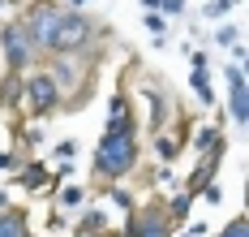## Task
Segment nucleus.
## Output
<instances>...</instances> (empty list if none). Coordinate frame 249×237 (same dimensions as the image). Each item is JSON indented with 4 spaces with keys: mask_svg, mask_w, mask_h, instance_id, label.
Segmentation results:
<instances>
[{
    "mask_svg": "<svg viewBox=\"0 0 249 237\" xmlns=\"http://www.w3.org/2000/svg\"><path fill=\"white\" fill-rule=\"evenodd\" d=\"M142 159V142H138V130H103V138L95 142V159H90V173L95 181H124Z\"/></svg>",
    "mask_w": 249,
    "mask_h": 237,
    "instance_id": "nucleus-1",
    "label": "nucleus"
},
{
    "mask_svg": "<svg viewBox=\"0 0 249 237\" xmlns=\"http://www.w3.org/2000/svg\"><path fill=\"white\" fill-rule=\"evenodd\" d=\"M95 43H99V22H95L86 9L65 4V13H60V22H56V35H52L48 56H86Z\"/></svg>",
    "mask_w": 249,
    "mask_h": 237,
    "instance_id": "nucleus-2",
    "label": "nucleus"
},
{
    "mask_svg": "<svg viewBox=\"0 0 249 237\" xmlns=\"http://www.w3.org/2000/svg\"><path fill=\"white\" fill-rule=\"evenodd\" d=\"M22 108H26L30 121L56 117V112L65 108V91H60V82L52 78L43 65H30L22 74Z\"/></svg>",
    "mask_w": 249,
    "mask_h": 237,
    "instance_id": "nucleus-3",
    "label": "nucleus"
},
{
    "mask_svg": "<svg viewBox=\"0 0 249 237\" xmlns=\"http://www.w3.org/2000/svg\"><path fill=\"white\" fill-rule=\"evenodd\" d=\"M0 60H4V69H18V74H26L30 65L43 60L39 48L30 43V35H26L22 18H4L0 22Z\"/></svg>",
    "mask_w": 249,
    "mask_h": 237,
    "instance_id": "nucleus-4",
    "label": "nucleus"
},
{
    "mask_svg": "<svg viewBox=\"0 0 249 237\" xmlns=\"http://www.w3.org/2000/svg\"><path fill=\"white\" fill-rule=\"evenodd\" d=\"M60 13H65V4H60V0H26V9H22V26H26V35H30V43L39 48V56H48Z\"/></svg>",
    "mask_w": 249,
    "mask_h": 237,
    "instance_id": "nucleus-5",
    "label": "nucleus"
},
{
    "mask_svg": "<svg viewBox=\"0 0 249 237\" xmlns=\"http://www.w3.org/2000/svg\"><path fill=\"white\" fill-rule=\"evenodd\" d=\"M121 237H176V224L163 211V203H133Z\"/></svg>",
    "mask_w": 249,
    "mask_h": 237,
    "instance_id": "nucleus-6",
    "label": "nucleus"
},
{
    "mask_svg": "<svg viewBox=\"0 0 249 237\" xmlns=\"http://www.w3.org/2000/svg\"><path fill=\"white\" fill-rule=\"evenodd\" d=\"M224 78H228V117L232 125H245L249 121V86H245V65H224Z\"/></svg>",
    "mask_w": 249,
    "mask_h": 237,
    "instance_id": "nucleus-7",
    "label": "nucleus"
},
{
    "mask_svg": "<svg viewBox=\"0 0 249 237\" xmlns=\"http://www.w3.org/2000/svg\"><path fill=\"white\" fill-rule=\"evenodd\" d=\"M107 125L112 130H138V117H133V99L116 91L112 99H107Z\"/></svg>",
    "mask_w": 249,
    "mask_h": 237,
    "instance_id": "nucleus-8",
    "label": "nucleus"
},
{
    "mask_svg": "<svg viewBox=\"0 0 249 237\" xmlns=\"http://www.w3.org/2000/svg\"><path fill=\"white\" fill-rule=\"evenodd\" d=\"M73 233L77 237H107V211L103 207H86L77 211V224H73Z\"/></svg>",
    "mask_w": 249,
    "mask_h": 237,
    "instance_id": "nucleus-9",
    "label": "nucleus"
},
{
    "mask_svg": "<svg viewBox=\"0 0 249 237\" xmlns=\"http://www.w3.org/2000/svg\"><path fill=\"white\" fill-rule=\"evenodd\" d=\"M142 99L150 104V134H159L163 130V117H168V95H163V86L159 82H142Z\"/></svg>",
    "mask_w": 249,
    "mask_h": 237,
    "instance_id": "nucleus-10",
    "label": "nucleus"
},
{
    "mask_svg": "<svg viewBox=\"0 0 249 237\" xmlns=\"http://www.w3.org/2000/svg\"><path fill=\"white\" fill-rule=\"evenodd\" d=\"M0 112H22V74L18 69H4V78H0Z\"/></svg>",
    "mask_w": 249,
    "mask_h": 237,
    "instance_id": "nucleus-11",
    "label": "nucleus"
},
{
    "mask_svg": "<svg viewBox=\"0 0 249 237\" xmlns=\"http://www.w3.org/2000/svg\"><path fill=\"white\" fill-rule=\"evenodd\" d=\"M0 237H30V216L9 203V207L0 211Z\"/></svg>",
    "mask_w": 249,
    "mask_h": 237,
    "instance_id": "nucleus-12",
    "label": "nucleus"
},
{
    "mask_svg": "<svg viewBox=\"0 0 249 237\" xmlns=\"http://www.w3.org/2000/svg\"><path fill=\"white\" fill-rule=\"evenodd\" d=\"M86 203H90V190H86V185H65V190L56 194V207L60 211H82Z\"/></svg>",
    "mask_w": 249,
    "mask_h": 237,
    "instance_id": "nucleus-13",
    "label": "nucleus"
},
{
    "mask_svg": "<svg viewBox=\"0 0 249 237\" xmlns=\"http://www.w3.org/2000/svg\"><path fill=\"white\" fill-rule=\"evenodd\" d=\"M194 198H198V194H189V190H185V185H180V190H176L172 198H168V216H172V224H180V220H189V211H194Z\"/></svg>",
    "mask_w": 249,
    "mask_h": 237,
    "instance_id": "nucleus-14",
    "label": "nucleus"
},
{
    "mask_svg": "<svg viewBox=\"0 0 249 237\" xmlns=\"http://www.w3.org/2000/svg\"><path fill=\"white\" fill-rule=\"evenodd\" d=\"M43 181H48V159H30L22 173H18V185L22 190H39Z\"/></svg>",
    "mask_w": 249,
    "mask_h": 237,
    "instance_id": "nucleus-15",
    "label": "nucleus"
},
{
    "mask_svg": "<svg viewBox=\"0 0 249 237\" xmlns=\"http://www.w3.org/2000/svg\"><path fill=\"white\" fill-rule=\"evenodd\" d=\"M189 86H194V95H198L202 104H215V86H211V69H194V74H189Z\"/></svg>",
    "mask_w": 249,
    "mask_h": 237,
    "instance_id": "nucleus-16",
    "label": "nucleus"
},
{
    "mask_svg": "<svg viewBox=\"0 0 249 237\" xmlns=\"http://www.w3.org/2000/svg\"><path fill=\"white\" fill-rule=\"evenodd\" d=\"M155 156L163 159V164H172V159L180 156V142H176V138H168V134L159 130V134H155Z\"/></svg>",
    "mask_w": 249,
    "mask_h": 237,
    "instance_id": "nucleus-17",
    "label": "nucleus"
},
{
    "mask_svg": "<svg viewBox=\"0 0 249 237\" xmlns=\"http://www.w3.org/2000/svg\"><path fill=\"white\" fill-rule=\"evenodd\" d=\"M103 194H107V203H112V207H121V211H133V194H129L124 185L107 181V190H103Z\"/></svg>",
    "mask_w": 249,
    "mask_h": 237,
    "instance_id": "nucleus-18",
    "label": "nucleus"
},
{
    "mask_svg": "<svg viewBox=\"0 0 249 237\" xmlns=\"http://www.w3.org/2000/svg\"><path fill=\"white\" fill-rule=\"evenodd\" d=\"M142 26L150 30V39H163V30H168V18H163L159 9H146V18H142Z\"/></svg>",
    "mask_w": 249,
    "mask_h": 237,
    "instance_id": "nucleus-19",
    "label": "nucleus"
},
{
    "mask_svg": "<svg viewBox=\"0 0 249 237\" xmlns=\"http://www.w3.org/2000/svg\"><path fill=\"white\" fill-rule=\"evenodd\" d=\"M232 43H241V26H236V22L215 26V48H232Z\"/></svg>",
    "mask_w": 249,
    "mask_h": 237,
    "instance_id": "nucleus-20",
    "label": "nucleus"
},
{
    "mask_svg": "<svg viewBox=\"0 0 249 237\" xmlns=\"http://www.w3.org/2000/svg\"><path fill=\"white\" fill-rule=\"evenodd\" d=\"M215 237H249V220H245V216H232Z\"/></svg>",
    "mask_w": 249,
    "mask_h": 237,
    "instance_id": "nucleus-21",
    "label": "nucleus"
},
{
    "mask_svg": "<svg viewBox=\"0 0 249 237\" xmlns=\"http://www.w3.org/2000/svg\"><path fill=\"white\" fill-rule=\"evenodd\" d=\"M219 134H224L219 125H202V130H198V134H189V138H194V147H198V151H206V147H211Z\"/></svg>",
    "mask_w": 249,
    "mask_h": 237,
    "instance_id": "nucleus-22",
    "label": "nucleus"
},
{
    "mask_svg": "<svg viewBox=\"0 0 249 237\" xmlns=\"http://www.w3.org/2000/svg\"><path fill=\"white\" fill-rule=\"evenodd\" d=\"M232 4H241V0H206V18H211V22H219Z\"/></svg>",
    "mask_w": 249,
    "mask_h": 237,
    "instance_id": "nucleus-23",
    "label": "nucleus"
},
{
    "mask_svg": "<svg viewBox=\"0 0 249 237\" xmlns=\"http://www.w3.org/2000/svg\"><path fill=\"white\" fill-rule=\"evenodd\" d=\"M198 194L206 198V203H211V207H219V203H224V190H219V181H206Z\"/></svg>",
    "mask_w": 249,
    "mask_h": 237,
    "instance_id": "nucleus-24",
    "label": "nucleus"
},
{
    "mask_svg": "<svg viewBox=\"0 0 249 237\" xmlns=\"http://www.w3.org/2000/svg\"><path fill=\"white\" fill-rule=\"evenodd\" d=\"M159 13L172 22V18H180V13H185V0H159Z\"/></svg>",
    "mask_w": 249,
    "mask_h": 237,
    "instance_id": "nucleus-25",
    "label": "nucleus"
},
{
    "mask_svg": "<svg viewBox=\"0 0 249 237\" xmlns=\"http://www.w3.org/2000/svg\"><path fill=\"white\" fill-rule=\"evenodd\" d=\"M52 156H56V159H73V156H77V142H73V138L56 142V151H52Z\"/></svg>",
    "mask_w": 249,
    "mask_h": 237,
    "instance_id": "nucleus-26",
    "label": "nucleus"
},
{
    "mask_svg": "<svg viewBox=\"0 0 249 237\" xmlns=\"http://www.w3.org/2000/svg\"><path fill=\"white\" fill-rule=\"evenodd\" d=\"M18 164H22V159L13 156V151H0V173H18Z\"/></svg>",
    "mask_w": 249,
    "mask_h": 237,
    "instance_id": "nucleus-27",
    "label": "nucleus"
},
{
    "mask_svg": "<svg viewBox=\"0 0 249 237\" xmlns=\"http://www.w3.org/2000/svg\"><path fill=\"white\" fill-rule=\"evenodd\" d=\"M189 65L194 69H211V52H189Z\"/></svg>",
    "mask_w": 249,
    "mask_h": 237,
    "instance_id": "nucleus-28",
    "label": "nucleus"
},
{
    "mask_svg": "<svg viewBox=\"0 0 249 237\" xmlns=\"http://www.w3.org/2000/svg\"><path fill=\"white\" fill-rule=\"evenodd\" d=\"M206 233H211V224H202V220H194V224H189V233H185V237H206Z\"/></svg>",
    "mask_w": 249,
    "mask_h": 237,
    "instance_id": "nucleus-29",
    "label": "nucleus"
},
{
    "mask_svg": "<svg viewBox=\"0 0 249 237\" xmlns=\"http://www.w3.org/2000/svg\"><path fill=\"white\" fill-rule=\"evenodd\" d=\"M9 203H13V198H9V190H0V211L9 207Z\"/></svg>",
    "mask_w": 249,
    "mask_h": 237,
    "instance_id": "nucleus-30",
    "label": "nucleus"
},
{
    "mask_svg": "<svg viewBox=\"0 0 249 237\" xmlns=\"http://www.w3.org/2000/svg\"><path fill=\"white\" fill-rule=\"evenodd\" d=\"M138 4H142V9H159V0H138Z\"/></svg>",
    "mask_w": 249,
    "mask_h": 237,
    "instance_id": "nucleus-31",
    "label": "nucleus"
},
{
    "mask_svg": "<svg viewBox=\"0 0 249 237\" xmlns=\"http://www.w3.org/2000/svg\"><path fill=\"white\" fill-rule=\"evenodd\" d=\"M13 4H18V0H0V13H4V9H13Z\"/></svg>",
    "mask_w": 249,
    "mask_h": 237,
    "instance_id": "nucleus-32",
    "label": "nucleus"
},
{
    "mask_svg": "<svg viewBox=\"0 0 249 237\" xmlns=\"http://www.w3.org/2000/svg\"><path fill=\"white\" fill-rule=\"evenodd\" d=\"M69 4H73V9H86V4H90V0H69Z\"/></svg>",
    "mask_w": 249,
    "mask_h": 237,
    "instance_id": "nucleus-33",
    "label": "nucleus"
}]
</instances>
